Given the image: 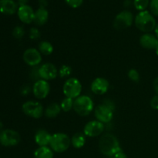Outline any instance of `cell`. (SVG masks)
<instances>
[{"label": "cell", "mask_w": 158, "mask_h": 158, "mask_svg": "<svg viewBox=\"0 0 158 158\" xmlns=\"http://www.w3.org/2000/svg\"><path fill=\"white\" fill-rule=\"evenodd\" d=\"M99 148L103 155L113 157L117 152L121 151L118 139L111 134H105L100 137Z\"/></svg>", "instance_id": "1"}, {"label": "cell", "mask_w": 158, "mask_h": 158, "mask_svg": "<svg viewBox=\"0 0 158 158\" xmlns=\"http://www.w3.org/2000/svg\"><path fill=\"white\" fill-rule=\"evenodd\" d=\"M134 23L136 27L144 33H150L157 26L154 15L148 10L139 12L134 18Z\"/></svg>", "instance_id": "2"}, {"label": "cell", "mask_w": 158, "mask_h": 158, "mask_svg": "<svg viewBox=\"0 0 158 158\" xmlns=\"http://www.w3.org/2000/svg\"><path fill=\"white\" fill-rule=\"evenodd\" d=\"M94 104L92 99L86 95H80L74 99L73 110L78 115L86 117L94 110Z\"/></svg>", "instance_id": "3"}, {"label": "cell", "mask_w": 158, "mask_h": 158, "mask_svg": "<svg viewBox=\"0 0 158 158\" xmlns=\"http://www.w3.org/2000/svg\"><path fill=\"white\" fill-rule=\"evenodd\" d=\"M71 145V138L64 133H56L51 137L49 148L56 153H63Z\"/></svg>", "instance_id": "4"}, {"label": "cell", "mask_w": 158, "mask_h": 158, "mask_svg": "<svg viewBox=\"0 0 158 158\" xmlns=\"http://www.w3.org/2000/svg\"><path fill=\"white\" fill-rule=\"evenodd\" d=\"M63 92L66 97L76 99L82 92V84L78 79L72 77L66 80L63 86Z\"/></svg>", "instance_id": "5"}, {"label": "cell", "mask_w": 158, "mask_h": 158, "mask_svg": "<svg viewBox=\"0 0 158 158\" xmlns=\"http://www.w3.org/2000/svg\"><path fill=\"white\" fill-rule=\"evenodd\" d=\"M134 22V17L132 12L128 10H124L116 15L113 26L117 30H123L131 27Z\"/></svg>", "instance_id": "6"}, {"label": "cell", "mask_w": 158, "mask_h": 158, "mask_svg": "<svg viewBox=\"0 0 158 158\" xmlns=\"http://www.w3.org/2000/svg\"><path fill=\"white\" fill-rule=\"evenodd\" d=\"M22 110L26 116L34 119L40 118L44 114L43 105L40 102L35 100L26 101L23 104Z\"/></svg>", "instance_id": "7"}, {"label": "cell", "mask_w": 158, "mask_h": 158, "mask_svg": "<svg viewBox=\"0 0 158 158\" xmlns=\"http://www.w3.org/2000/svg\"><path fill=\"white\" fill-rule=\"evenodd\" d=\"M20 140L19 134L13 130L6 129L0 132V143L4 147L16 146Z\"/></svg>", "instance_id": "8"}, {"label": "cell", "mask_w": 158, "mask_h": 158, "mask_svg": "<svg viewBox=\"0 0 158 158\" xmlns=\"http://www.w3.org/2000/svg\"><path fill=\"white\" fill-rule=\"evenodd\" d=\"M114 111L110 107L102 103L95 108L94 115L98 121L103 123H109L114 118Z\"/></svg>", "instance_id": "9"}, {"label": "cell", "mask_w": 158, "mask_h": 158, "mask_svg": "<svg viewBox=\"0 0 158 158\" xmlns=\"http://www.w3.org/2000/svg\"><path fill=\"white\" fill-rule=\"evenodd\" d=\"M104 123L97 120L89 121L84 127L83 134L88 137H97L103 134L104 131Z\"/></svg>", "instance_id": "10"}, {"label": "cell", "mask_w": 158, "mask_h": 158, "mask_svg": "<svg viewBox=\"0 0 158 158\" xmlns=\"http://www.w3.org/2000/svg\"><path fill=\"white\" fill-rule=\"evenodd\" d=\"M50 92V86L48 81L44 80H39L34 83L32 86V93L39 100L46 98Z\"/></svg>", "instance_id": "11"}, {"label": "cell", "mask_w": 158, "mask_h": 158, "mask_svg": "<svg viewBox=\"0 0 158 158\" xmlns=\"http://www.w3.org/2000/svg\"><path fill=\"white\" fill-rule=\"evenodd\" d=\"M25 63L29 66L35 67L42 62V54L35 48H29L24 52L23 56Z\"/></svg>", "instance_id": "12"}, {"label": "cell", "mask_w": 158, "mask_h": 158, "mask_svg": "<svg viewBox=\"0 0 158 158\" xmlns=\"http://www.w3.org/2000/svg\"><path fill=\"white\" fill-rule=\"evenodd\" d=\"M39 74L40 79L49 81L56 78L57 76L59 75V70L55 65L52 63H46L39 67Z\"/></svg>", "instance_id": "13"}, {"label": "cell", "mask_w": 158, "mask_h": 158, "mask_svg": "<svg viewBox=\"0 0 158 158\" xmlns=\"http://www.w3.org/2000/svg\"><path fill=\"white\" fill-rule=\"evenodd\" d=\"M109 89V81L103 77H97L91 83V90L97 95H103Z\"/></svg>", "instance_id": "14"}, {"label": "cell", "mask_w": 158, "mask_h": 158, "mask_svg": "<svg viewBox=\"0 0 158 158\" xmlns=\"http://www.w3.org/2000/svg\"><path fill=\"white\" fill-rule=\"evenodd\" d=\"M17 14H18L19 19L22 23H25V24H30V23H33L35 11L29 5L19 6Z\"/></svg>", "instance_id": "15"}, {"label": "cell", "mask_w": 158, "mask_h": 158, "mask_svg": "<svg viewBox=\"0 0 158 158\" xmlns=\"http://www.w3.org/2000/svg\"><path fill=\"white\" fill-rule=\"evenodd\" d=\"M140 44L146 49H154L158 46V39L151 33H144L140 38Z\"/></svg>", "instance_id": "16"}, {"label": "cell", "mask_w": 158, "mask_h": 158, "mask_svg": "<svg viewBox=\"0 0 158 158\" xmlns=\"http://www.w3.org/2000/svg\"><path fill=\"white\" fill-rule=\"evenodd\" d=\"M18 9V4L14 0H0V12L2 13L13 15Z\"/></svg>", "instance_id": "17"}, {"label": "cell", "mask_w": 158, "mask_h": 158, "mask_svg": "<svg viewBox=\"0 0 158 158\" xmlns=\"http://www.w3.org/2000/svg\"><path fill=\"white\" fill-rule=\"evenodd\" d=\"M52 135L46 130H39L35 134V142L39 147H46L49 145Z\"/></svg>", "instance_id": "18"}, {"label": "cell", "mask_w": 158, "mask_h": 158, "mask_svg": "<svg viewBox=\"0 0 158 158\" xmlns=\"http://www.w3.org/2000/svg\"><path fill=\"white\" fill-rule=\"evenodd\" d=\"M49 19V12L45 8H39L35 11L33 23L37 26H43Z\"/></svg>", "instance_id": "19"}, {"label": "cell", "mask_w": 158, "mask_h": 158, "mask_svg": "<svg viewBox=\"0 0 158 158\" xmlns=\"http://www.w3.org/2000/svg\"><path fill=\"white\" fill-rule=\"evenodd\" d=\"M61 110L62 109L60 104L57 103H52L46 107V109L44 110V114L47 118H56V117H58Z\"/></svg>", "instance_id": "20"}, {"label": "cell", "mask_w": 158, "mask_h": 158, "mask_svg": "<svg viewBox=\"0 0 158 158\" xmlns=\"http://www.w3.org/2000/svg\"><path fill=\"white\" fill-rule=\"evenodd\" d=\"M54 151L49 148L46 147H39L34 152V158H53Z\"/></svg>", "instance_id": "21"}, {"label": "cell", "mask_w": 158, "mask_h": 158, "mask_svg": "<svg viewBox=\"0 0 158 158\" xmlns=\"http://www.w3.org/2000/svg\"><path fill=\"white\" fill-rule=\"evenodd\" d=\"M86 137L83 133H77L71 138V145L76 149H80L86 143Z\"/></svg>", "instance_id": "22"}, {"label": "cell", "mask_w": 158, "mask_h": 158, "mask_svg": "<svg viewBox=\"0 0 158 158\" xmlns=\"http://www.w3.org/2000/svg\"><path fill=\"white\" fill-rule=\"evenodd\" d=\"M38 50L42 55L49 56L53 52V46L49 41H41L39 43Z\"/></svg>", "instance_id": "23"}, {"label": "cell", "mask_w": 158, "mask_h": 158, "mask_svg": "<svg viewBox=\"0 0 158 158\" xmlns=\"http://www.w3.org/2000/svg\"><path fill=\"white\" fill-rule=\"evenodd\" d=\"M73 99L69 98V97H65L63 100H62L61 103H60V106H61L62 110L64 112H69L71 110L73 109Z\"/></svg>", "instance_id": "24"}, {"label": "cell", "mask_w": 158, "mask_h": 158, "mask_svg": "<svg viewBox=\"0 0 158 158\" xmlns=\"http://www.w3.org/2000/svg\"><path fill=\"white\" fill-rule=\"evenodd\" d=\"M134 5L136 9L140 12L146 10L150 5V0H134Z\"/></svg>", "instance_id": "25"}, {"label": "cell", "mask_w": 158, "mask_h": 158, "mask_svg": "<svg viewBox=\"0 0 158 158\" xmlns=\"http://www.w3.org/2000/svg\"><path fill=\"white\" fill-rule=\"evenodd\" d=\"M72 72L73 69L71 68V66H68V65H63L60 67V69H59V76L61 78H66V77H68L69 76H70Z\"/></svg>", "instance_id": "26"}, {"label": "cell", "mask_w": 158, "mask_h": 158, "mask_svg": "<svg viewBox=\"0 0 158 158\" xmlns=\"http://www.w3.org/2000/svg\"><path fill=\"white\" fill-rule=\"evenodd\" d=\"M24 34L25 30L23 26H15L12 30V35H13L14 38L17 39V40H20V39L23 38L24 36Z\"/></svg>", "instance_id": "27"}, {"label": "cell", "mask_w": 158, "mask_h": 158, "mask_svg": "<svg viewBox=\"0 0 158 158\" xmlns=\"http://www.w3.org/2000/svg\"><path fill=\"white\" fill-rule=\"evenodd\" d=\"M128 77H129L130 80L133 82L137 83V82L140 81V73H139L138 71L135 69H130L129 72H128Z\"/></svg>", "instance_id": "28"}, {"label": "cell", "mask_w": 158, "mask_h": 158, "mask_svg": "<svg viewBox=\"0 0 158 158\" xmlns=\"http://www.w3.org/2000/svg\"><path fill=\"white\" fill-rule=\"evenodd\" d=\"M40 35H41V32L39 30V29H37L35 27L31 28L29 32V39H31L32 40H36L40 38Z\"/></svg>", "instance_id": "29"}, {"label": "cell", "mask_w": 158, "mask_h": 158, "mask_svg": "<svg viewBox=\"0 0 158 158\" xmlns=\"http://www.w3.org/2000/svg\"><path fill=\"white\" fill-rule=\"evenodd\" d=\"M66 4L73 9L79 8L83 2V0H65Z\"/></svg>", "instance_id": "30"}, {"label": "cell", "mask_w": 158, "mask_h": 158, "mask_svg": "<svg viewBox=\"0 0 158 158\" xmlns=\"http://www.w3.org/2000/svg\"><path fill=\"white\" fill-rule=\"evenodd\" d=\"M150 8L153 15H158V0H151L150 2Z\"/></svg>", "instance_id": "31"}, {"label": "cell", "mask_w": 158, "mask_h": 158, "mask_svg": "<svg viewBox=\"0 0 158 158\" xmlns=\"http://www.w3.org/2000/svg\"><path fill=\"white\" fill-rule=\"evenodd\" d=\"M151 106L152 109L158 110V95H155L152 97L151 100Z\"/></svg>", "instance_id": "32"}, {"label": "cell", "mask_w": 158, "mask_h": 158, "mask_svg": "<svg viewBox=\"0 0 158 158\" xmlns=\"http://www.w3.org/2000/svg\"><path fill=\"white\" fill-rule=\"evenodd\" d=\"M103 103H104L105 105H106V106H108L109 107H110L111 109L114 110V109H115V104H114V103L112 101V100H105L104 101H103Z\"/></svg>", "instance_id": "33"}, {"label": "cell", "mask_w": 158, "mask_h": 158, "mask_svg": "<svg viewBox=\"0 0 158 158\" xmlns=\"http://www.w3.org/2000/svg\"><path fill=\"white\" fill-rule=\"evenodd\" d=\"M114 158H127V156L126 155L124 152L123 151H120L119 152H117L115 155L113 157Z\"/></svg>", "instance_id": "34"}, {"label": "cell", "mask_w": 158, "mask_h": 158, "mask_svg": "<svg viewBox=\"0 0 158 158\" xmlns=\"http://www.w3.org/2000/svg\"><path fill=\"white\" fill-rule=\"evenodd\" d=\"M31 89L28 86H24L23 88H22L21 89V94H23V95H27V94H29V92H30Z\"/></svg>", "instance_id": "35"}, {"label": "cell", "mask_w": 158, "mask_h": 158, "mask_svg": "<svg viewBox=\"0 0 158 158\" xmlns=\"http://www.w3.org/2000/svg\"><path fill=\"white\" fill-rule=\"evenodd\" d=\"M153 87H154V89L157 95H158V77L154 79V83H153Z\"/></svg>", "instance_id": "36"}, {"label": "cell", "mask_w": 158, "mask_h": 158, "mask_svg": "<svg viewBox=\"0 0 158 158\" xmlns=\"http://www.w3.org/2000/svg\"><path fill=\"white\" fill-rule=\"evenodd\" d=\"M29 2V0H17V4L19 6H26V5H28Z\"/></svg>", "instance_id": "37"}, {"label": "cell", "mask_w": 158, "mask_h": 158, "mask_svg": "<svg viewBox=\"0 0 158 158\" xmlns=\"http://www.w3.org/2000/svg\"><path fill=\"white\" fill-rule=\"evenodd\" d=\"M39 5H40V8H45L46 9V6H47V1L46 0H40Z\"/></svg>", "instance_id": "38"}, {"label": "cell", "mask_w": 158, "mask_h": 158, "mask_svg": "<svg viewBox=\"0 0 158 158\" xmlns=\"http://www.w3.org/2000/svg\"><path fill=\"white\" fill-rule=\"evenodd\" d=\"M154 32H155V35L157 37V39H158V23L157 24V26H156L155 29H154Z\"/></svg>", "instance_id": "39"}, {"label": "cell", "mask_w": 158, "mask_h": 158, "mask_svg": "<svg viewBox=\"0 0 158 158\" xmlns=\"http://www.w3.org/2000/svg\"><path fill=\"white\" fill-rule=\"evenodd\" d=\"M2 128H3V124L1 121H0V131H2Z\"/></svg>", "instance_id": "40"}, {"label": "cell", "mask_w": 158, "mask_h": 158, "mask_svg": "<svg viewBox=\"0 0 158 158\" xmlns=\"http://www.w3.org/2000/svg\"><path fill=\"white\" fill-rule=\"evenodd\" d=\"M155 52H156V53H157V55L158 56V46H157V47L156 48V49H155Z\"/></svg>", "instance_id": "41"}, {"label": "cell", "mask_w": 158, "mask_h": 158, "mask_svg": "<svg viewBox=\"0 0 158 158\" xmlns=\"http://www.w3.org/2000/svg\"><path fill=\"white\" fill-rule=\"evenodd\" d=\"M108 158H114V157H108Z\"/></svg>", "instance_id": "42"}]
</instances>
